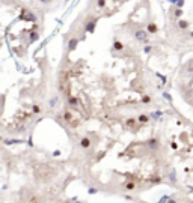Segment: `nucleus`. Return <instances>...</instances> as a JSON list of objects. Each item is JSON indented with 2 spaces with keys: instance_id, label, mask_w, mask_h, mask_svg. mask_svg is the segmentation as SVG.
Instances as JSON below:
<instances>
[{
  "instance_id": "obj_8",
  "label": "nucleus",
  "mask_w": 193,
  "mask_h": 203,
  "mask_svg": "<svg viewBox=\"0 0 193 203\" xmlns=\"http://www.w3.org/2000/svg\"><path fill=\"white\" fill-rule=\"evenodd\" d=\"M181 15H183V11H181V9H177V11H175V17H178V18H180Z\"/></svg>"
},
{
  "instance_id": "obj_9",
  "label": "nucleus",
  "mask_w": 193,
  "mask_h": 203,
  "mask_svg": "<svg viewBox=\"0 0 193 203\" xmlns=\"http://www.w3.org/2000/svg\"><path fill=\"white\" fill-rule=\"evenodd\" d=\"M183 5H184V0H180V2L177 3V6H178V9H181V8H183Z\"/></svg>"
},
{
  "instance_id": "obj_6",
  "label": "nucleus",
  "mask_w": 193,
  "mask_h": 203,
  "mask_svg": "<svg viewBox=\"0 0 193 203\" xmlns=\"http://www.w3.org/2000/svg\"><path fill=\"white\" fill-rule=\"evenodd\" d=\"M97 6L98 8H104L106 6V0H97Z\"/></svg>"
},
{
  "instance_id": "obj_2",
  "label": "nucleus",
  "mask_w": 193,
  "mask_h": 203,
  "mask_svg": "<svg viewBox=\"0 0 193 203\" xmlns=\"http://www.w3.org/2000/svg\"><path fill=\"white\" fill-rule=\"evenodd\" d=\"M136 38L139 41H146V32L145 30H137L136 32Z\"/></svg>"
},
{
  "instance_id": "obj_3",
  "label": "nucleus",
  "mask_w": 193,
  "mask_h": 203,
  "mask_svg": "<svg viewBox=\"0 0 193 203\" xmlns=\"http://www.w3.org/2000/svg\"><path fill=\"white\" fill-rule=\"evenodd\" d=\"M178 26H180V29H187L189 23H187V21H184V20H180V21H178Z\"/></svg>"
},
{
  "instance_id": "obj_4",
  "label": "nucleus",
  "mask_w": 193,
  "mask_h": 203,
  "mask_svg": "<svg viewBox=\"0 0 193 203\" xmlns=\"http://www.w3.org/2000/svg\"><path fill=\"white\" fill-rule=\"evenodd\" d=\"M148 30H149L151 33H154V32H157V27H156V24H152V23H149V26H148Z\"/></svg>"
},
{
  "instance_id": "obj_7",
  "label": "nucleus",
  "mask_w": 193,
  "mask_h": 203,
  "mask_svg": "<svg viewBox=\"0 0 193 203\" xmlns=\"http://www.w3.org/2000/svg\"><path fill=\"white\" fill-rule=\"evenodd\" d=\"M113 47H115V50H122V44L121 42H115Z\"/></svg>"
},
{
  "instance_id": "obj_12",
  "label": "nucleus",
  "mask_w": 193,
  "mask_h": 203,
  "mask_svg": "<svg viewBox=\"0 0 193 203\" xmlns=\"http://www.w3.org/2000/svg\"><path fill=\"white\" fill-rule=\"evenodd\" d=\"M190 36H192V38H193V32H192V33H190Z\"/></svg>"
},
{
  "instance_id": "obj_1",
  "label": "nucleus",
  "mask_w": 193,
  "mask_h": 203,
  "mask_svg": "<svg viewBox=\"0 0 193 203\" xmlns=\"http://www.w3.org/2000/svg\"><path fill=\"white\" fill-rule=\"evenodd\" d=\"M95 26H97V20H91L88 24H86V27H85V30L86 32H94V29H95Z\"/></svg>"
},
{
  "instance_id": "obj_5",
  "label": "nucleus",
  "mask_w": 193,
  "mask_h": 203,
  "mask_svg": "<svg viewBox=\"0 0 193 203\" xmlns=\"http://www.w3.org/2000/svg\"><path fill=\"white\" fill-rule=\"evenodd\" d=\"M75 45H77V39H72V41H69V50L75 48Z\"/></svg>"
},
{
  "instance_id": "obj_11",
  "label": "nucleus",
  "mask_w": 193,
  "mask_h": 203,
  "mask_svg": "<svg viewBox=\"0 0 193 203\" xmlns=\"http://www.w3.org/2000/svg\"><path fill=\"white\" fill-rule=\"evenodd\" d=\"M39 2H41V3H47L48 0H39Z\"/></svg>"
},
{
  "instance_id": "obj_10",
  "label": "nucleus",
  "mask_w": 193,
  "mask_h": 203,
  "mask_svg": "<svg viewBox=\"0 0 193 203\" xmlns=\"http://www.w3.org/2000/svg\"><path fill=\"white\" fill-rule=\"evenodd\" d=\"M178 2H180V0H169V3H172V5H177Z\"/></svg>"
}]
</instances>
